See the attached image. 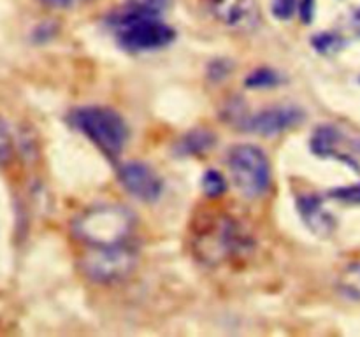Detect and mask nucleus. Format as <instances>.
<instances>
[{
  "label": "nucleus",
  "instance_id": "0eeeda50",
  "mask_svg": "<svg viewBox=\"0 0 360 337\" xmlns=\"http://www.w3.org/2000/svg\"><path fill=\"white\" fill-rule=\"evenodd\" d=\"M304 111L295 105H271V107L255 112L253 116H248L241 125L246 132L271 137L297 128L304 121Z\"/></svg>",
  "mask_w": 360,
  "mask_h": 337
},
{
  "label": "nucleus",
  "instance_id": "7ed1b4c3",
  "mask_svg": "<svg viewBox=\"0 0 360 337\" xmlns=\"http://www.w3.org/2000/svg\"><path fill=\"white\" fill-rule=\"evenodd\" d=\"M195 253L207 265H220L241 258L253 249V237L234 218H213L195 237Z\"/></svg>",
  "mask_w": 360,
  "mask_h": 337
},
{
  "label": "nucleus",
  "instance_id": "f03ea898",
  "mask_svg": "<svg viewBox=\"0 0 360 337\" xmlns=\"http://www.w3.org/2000/svg\"><path fill=\"white\" fill-rule=\"evenodd\" d=\"M69 123L104 157L116 160L129 143V125L120 112L104 105H83L69 112Z\"/></svg>",
  "mask_w": 360,
  "mask_h": 337
},
{
  "label": "nucleus",
  "instance_id": "2eb2a0df",
  "mask_svg": "<svg viewBox=\"0 0 360 337\" xmlns=\"http://www.w3.org/2000/svg\"><path fill=\"white\" fill-rule=\"evenodd\" d=\"M14 158V140L6 119L0 116V168H6Z\"/></svg>",
  "mask_w": 360,
  "mask_h": 337
},
{
  "label": "nucleus",
  "instance_id": "a211bd4d",
  "mask_svg": "<svg viewBox=\"0 0 360 337\" xmlns=\"http://www.w3.org/2000/svg\"><path fill=\"white\" fill-rule=\"evenodd\" d=\"M330 197L341 202H352V204H360V185H352V186H341L330 192Z\"/></svg>",
  "mask_w": 360,
  "mask_h": 337
},
{
  "label": "nucleus",
  "instance_id": "aec40b11",
  "mask_svg": "<svg viewBox=\"0 0 360 337\" xmlns=\"http://www.w3.org/2000/svg\"><path fill=\"white\" fill-rule=\"evenodd\" d=\"M315 11H316V0H299L297 14L304 25H309L315 20Z\"/></svg>",
  "mask_w": 360,
  "mask_h": 337
},
{
  "label": "nucleus",
  "instance_id": "5701e85b",
  "mask_svg": "<svg viewBox=\"0 0 360 337\" xmlns=\"http://www.w3.org/2000/svg\"><path fill=\"white\" fill-rule=\"evenodd\" d=\"M357 151H359V153H360V143L357 144Z\"/></svg>",
  "mask_w": 360,
  "mask_h": 337
},
{
  "label": "nucleus",
  "instance_id": "4468645a",
  "mask_svg": "<svg viewBox=\"0 0 360 337\" xmlns=\"http://www.w3.org/2000/svg\"><path fill=\"white\" fill-rule=\"evenodd\" d=\"M200 185H202V192L210 199H218V197H221L227 192V181H225L224 174L214 171V168H210V171L204 172L202 179H200Z\"/></svg>",
  "mask_w": 360,
  "mask_h": 337
},
{
  "label": "nucleus",
  "instance_id": "423d86ee",
  "mask_svg": "<svg viewBox=\"0 0 360 337\" xmlns=\"http://www.w3.org/2000/svg\"><path fill=\"white\" fill-rule=\"evenodd\" d=\"M120 185L139 202H157L164 193V181L151 165L146 161H123L116 168Z\"/></svg>",
  "mask_w": 360,
  "mask_h": 337
},
{
  "label": "nucleus",
  "instance_id": "39448f33",
  "mask_svg": "<svg viewBox=\"0 0 360 337\" xmlns=\"http://www.w3.org/2000/svg\"><path fill=\"white\" fill-rule=\"evenodd\" d=\"M139 255L129 242L104 248H90L79 260V269L86 279L97 284H115L129 279L136 270Z\"/></svg>",
  "mask_w": 360,
  "mask_h": 337
},
{
  "label": "nucleus",
  "instance_id": "1a4fd4ad",
  "mask_svg": "<svg viewBox=\"0 0 360 337\" xmlns=\"http://www.w3.org/2000/svg\"><path fill=\"white\" fill-rule=\"evenodd\" d=\"M297 206V213L301 220L304 221L306 227L319 237H326L336 227V220L333 214L323 207L322 199L315 193H306V195H299L295 200Z\"/></svg>",
  "mask_w": 360,
  "mask_h": 337
},
{
  "label": "nucleus",
  "instance_id": "4be33fe9",
  "mask_svg": "<svg viewBox=\"0 0 360 337\" xmlns=\"http://www.w3.org/2000/svg\"><path fill=\"white\" fill-rule=\"evenodd\" d=\"M53 34H55V30H53V25L44 23V25H41V27L35 28L34 39H35V42H46Z\"/></svg>",
  "mask_w": 360,
  "mask_h": 337
},
{
  "label": "nucleus",
  "instance_id": "f3484780",
  "mask_svg": "<svg viewBox=\"0 0 360 337\" xmlns=\"http://www.w3.org/2000/svg\"><path fill=\"white\" fill-rule=\"evenodd\" d=\"M341 46L340 35L329 34V32H323V34H319L313 37V48L319 53H323V55H329V53L338 51V48Z\"/></svg>",
  "mask_w": 360,
  "mask_h": 337
},
{
  "label": "nucleus",
  "instance_id": "f257e3e1",
  "mask_svg": "<svg viewBox=\"0 0 360 337\" xmlns=\"http://www.w3.org/2000/svg\"><path fill=\"white\" fill-rule=\"evenodd\" d=\"M136 216L118 204H104L81 213L72 223V234L88 248H104L129 242Z\"/></svg>",
  "mask_w": 360,
  "mask_h": 337
},
{
  "label": "nucleus",
  "instance_id": "ddd939ff",
  "mask_svg": "<svg viewBox=\"0 0 360 337\" xmlns=\"http://www.w3.org/2000/svg\"><path fill=\"white\" fill-rule=\"evenodd\" d=\"M338 290L345 297L360 302V263L348 265L338 277Z\"/></svg>",
  "mask_w": 360,
  "mask_h": 337
},
{
  "label": "nucleus",
  "instance_id": "dca6fc26",
  "mask_svg": "<svg viewBox=\"0 0 360 337\" xmlns=\"http://www.w3.org/2000/svg\"><path fill=\"white\" fill-rule=\"evenodd\" d=\"M299 0H271V13L276 20L288 21L297 14Z\"/></svg>",
  "mask_w": 360,
  "mask_h": 337
},
{
  "label": "nucleus",
  "instance_id": "6e6552de",
  "mask_svg": "<svg viewBox=\"0 0 360 337\" xmlns=\"http://www.w3.org/2000/svg\"><path fill=\"white\" fill-rule=\"evenodd\" d=\"M214 16L236 30H253L259 25L260 11L255 0H207Z\"/></svg>",
  "mask_w": 360,
  "mask_h": 337
},
{
  "label": "nucleus",
  "instance_id": "20e7f679",
  "mask_svg": "<svg viewBox=\"0 0 360 337\" xmlns=\"http://www.w3.org/2000/svg\"><path fill=\"white\" fill-rule=\"evenodd\" d=\"M227 164L236 188L246 199H259L269 192L273 171L262 147L255 144H236L229 151Z\"/></svg>",
  "mask_w": 360,
  "mask_h": 337
},
{
  "label": "nucleus",
  "instance_id": "9d476101",
  "mask_svg": "<svg viewBox=\"0 0 360 337\" xmlns=\"http://www.w3.org/2000/svg\"><path fill=\"white\" fill-rule=\"evenodd\" d=\"M217 144V136L211 130L193 128L179 137L174 144V153L178 157H202Z\"/></svg>",
  "mask_w": 360,
  "mask_h": 337
},
{
  "label": "nucleus",
  "instance_id": "b1692460",
  "mask_svg": "<svg viewBox=\"0 0 360 337\" xmlns=\"http://www.w3.org/2000/svg\"><path fill=\"white\" fill-rule=\"evenodd\" d=\"M158 2H160V4H165V0H158Z\"/></svg>",
  "mask_w": 360,
  "mask_h": 337
},
{
  "label": "nucleus",
  "instance_id": "9b49d317",
  "mask_svg": "<svg viewBox=\"0 0 360 337\" xmlns=\"http://www.w3.org/2000/svg\"><path fill=\"white\" fill-rule=\"evenodd\" d=\"M340 144H341V132L338 128L330 125H323L320 128H316L313 132L311 140H309V147H311L313 153L316 157H338L341 158V151H340Z\"/></svg>",
  "mask_w": 360,
  "mask_h": 337
},
{
  "label": "nucleus",
  "instance_id": "412c9836",
  "mask_svg": "<svg viewBox=\"0 0 360 337\" xmlns=\"http://www.w3.org/2000/svg\"><path fill=\"white\" fill-rule=\"evenodd\" d=\"M41 2L51 9H72V7L91 2V0H41Z\"/></svg>",
  "mask_w": 360,
  "mask_h": 337
},
{
  "label": "nucleus",
  "instance_id": "f8f14e48",
  "mask_svg": "<svg viewBox=\"0 0 360 337\" xmlns=\"http://www.w3.org/2000/svg\"><path fill=\"white\" fill-rule=\"evenodd\" d=\"M283 83V76L271 67H259L246 76L245 84L250 90H271Z\"/></svg>",
  "mask_w": 360,
  "mask_h": 337
},
{
  "label": "nucleus",
  "instance_id": "6ab92c4d",
  "mask_svg": "<svg viewBox=\"0 0 360 337\" xmlns=\"http://www.w3.org/2000/svg\"><path fill=\"white\" fill-rule=\"evenodd\" d=\"M207 74L213 81L225 79L231 74V63L227 60H214L210 67H207Z\"/></svg>",
  "mask_w": 360,
  "mask_h": 337
}]
</instances>
